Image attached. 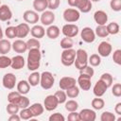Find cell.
<instances>
[{
    "instance_id": "ffe728a7",
    "label": "cell",
    "mask_w": 121,
    "mask_h": 121,
    "mask_svg": "<svg viewBox=\"0 0 121 121\" xmlns=\"http://www.w3.org/2000/svg\"><path fill=\"white\" fill-rule=\"evenodd\" d=\"M26 64V60L23 56L21 55H16L13 58H11V68L14 70H20L22 69Z\"/></svg>"
},
{
    "instance_id": "7c38bea8",
    "label": "cell",
    "mask_w": 121,
    "mask_h": 121,
    "mask_svg": "<svg viewBox=\"0 0 121 121\" xmlns=\"http://www.w3.org/2000/svg\"><path fill=\"white\" fill-rule=\"evenodd\" d=\"M112 44L106 41L101 42L97 47V52L100 57H109L112 53Z\"/></svg>"
},
{
    "instance_id": "db71d44e",
    "label": "cell",
    "mask_w": 121,
    "mask_h": 121,
    "mask_svg": "<svg viewBox=\"0 0 121 121\" xmlns=\"http://www.w3.org/2000/svg\"><path fill=\"white\" fill-rule=\"evenodd\" d=\"M67 119H68L69 121H79L78 112H77V111H75V112H70V113L68 114Z\"/></svg>"
},
{
    "instance_id": "f1b7e54d",
    "label": "cell",
    "mask_w": 121,
    "mask_h": 121,
    "mask_svg": "<svg viewBox=\"0 0 121 121\" xmlns=\"http://www.w3.org/2000/svg\"><path fill=\"white\" fill-rule=\"evenodd\" d=\"M40 78H41V74L39 72H33L32 74H30L28 76V83L30 86H37L38 84H40Z\"/></svg>"
},
{
    "instance_id": "8fae6325",
    "label": "cell",
    "mask_w": 121,
    "mask_h": 121,
    "mask_svg": "<svg viewBox=\"0 0 121 121\" xmlns=\"http://www.w3.org/2000/svg\"><path fill=\"white\" fill-rule=\"evenodd\" d=\"M59 105V102H58V99L57 97L54 95H47L45 98H44V101H43V107L46 111L48 112H51L53 110H55Z\"/></svg>"
},
{
    "instance_id": "6125c7cd",
    "label": "cell",
    "mask_w": 121,
    "mask_h": 121,
    "mask_svg": "<svg viewBox=\"0 0 121 121\" xmlns=\"http://www.w3.org/2000/svg\"><path fill=\"white\" fill-rule=\"evenodd\" d=\"M0 6H1V1H0Z\"/></svg>"
},
{
    "instance_id": "6da1fadb",
    "label": "cell",
    "mask_w": 121,
    "mask_h": 121,
    "mask_svg": "<svg viewBox=\"0 0 121 121\" xmlns=\"http://www.w3.org/2000/svg\"><path fill=\"white\" fill-rule=\"evenodd\" d=\"M41 59H42V53L40 51V48L29 49L27 54V60H26V65L28 70L30 71L37 70L40 67Z\"/></svg>"
},
{
    "instance_id": "603a6c76",
    "label": "cell",
    "mask_w": 121,
    "mask_h": 121,
    "mask_svg": "<svg viewBox=\"0 0 121 121\" xmlns=\"http://www.w3.org/2000/svg\"><path fill=\"white\" fill-rule=\"evenodd\" d=\"M30 34L32 35L33 38L36 39H41L45 35V29L43 26L40 25H34L31 28H30Z\"/></svg>"
},
{
    "instance_id": "4dcf8cb0",
    "label": "cell",
    "mask_w": 121,
    "mask_h": 121,
    "mask_svg": "<svg viewBox=\"0 0 121 121\" xmlns=\"http://www.w3.org/2000/svg\"><path fill=\"white\" fill-rule=\"evenodd\" d=\"M21 96H22V95L18 91L17 92H10L8 95V101L9 103H14V104L18 105V103L21 99Z\"/></svg>"
},
{
    "instance_id": "f6af8a7d",
    "label": "cell",
    "mask_w": 121,
    "mask_h": 121,
    "mask_svg": "<svg viewBox=\"0 0 121 121\" xmlns=\"http://www.w3.org/2000/svg\"><path fill=\"white\" fill-rule=\"evenodd\" d=\"M79 74L80 75H84V76H87V77H89V78H93V76H94V74H95V71H94V68H92V66L90 65H87V66H85L83 69H81V70H79Z\"/></svg>"
},
{
    "instance_id": "681fc988",
    "label": "cell",
    "mask_w": 121,
    "mask_h": 121,
    "mask_svg": "<svg viewBox=\"0 0 121 121\" xmlns=\"http://www.w3.org/2000/svg\"><path fill=\"white\" fill-rule=\"evenodd\" d=\"M47 1V8L50 10H55L59 8L60 0H46Z\"/></svg>"
},
{
    "instance_id": "ac0fdd59",
    "label": "cell",
    "mask_w": 121,
    "mask_h": 121,
    "mask_svg": "<svg viewBox=\"0 0 121 121\" xmlns=\"http://www.w3.org/2000/svg\"><path fill=\"white\" fill-rule=\"evenodd\" d=\"M30 32V27L27 23H21L16 26L17 38H26Z\"/></svg>"
},
{
    "instance_id": "5bb4252c",
    "label": "cell",
    "mask_w": 121,
    "mask_h": 121,
    "mask_svg": "<svg viewBox=\"0 0 121 121\" xmlns=\"http://www.w3.org/2000/svg\"><path fill=\"white\" fill-rule=\"evenodd\" d=\"M107 89H108V86H107L102 80L98 79V80L95 82V86H94V88H93V93H94V95H95V96L101 97V96L106 93Z\"/></svg>"
},
{
    "instance_id": "94428289",
    "label": "cell",
    "mask_w": 121,
    "mask_h": 121,
    "mask_svg": "<svg viewBox=\"0 0 121 121\" xmlns=\"http://www.w3.org/2000/svg\"><path fill=\"white\" fill-rule=\"evenodd\" d=\"M17 1H23V0H17Z\"/></svg>"
},
{
    "instance_id": "9c48e42d",
    "label": "cell",
    "mask_w": 121,
    "mask_h": 121,
    "mask_svg": "<svg viewBox=\"0 0 121 121\" xmlns=\"http://www.w3.org/2000/svg\"><path fill=\"white\" fill-rule=\"evenodd\" d=\"M2 84L6 89L11 90L15 87L16 84V77L12 73H7L4 75L2 79Z\"/></svg>"
},
{
    "instance_id": "f5cc1de1",
    "label": "cell",
    "mask_w": 121,
    "mask_h": 121,
    "mask_svg": "<svg viewBox=\"0 0 121 121\" xmlns=\"http://www.w3.org/2000/svg\"><path fill=\"white\" fill-rule=\"evenodd\" d=\"M48 119H49V121H64L65 117L63 116V114H61L60 112H55V113L51 114Z\"/></svg>"
},
{
    "instance_id": "44dd1931",
    "label": "cell",
    "mask_w": 121,
    "mask_h": 121,
    "mask_svg": "<svg viewBox=\"0 0 121 121\" xmlns=\"http://www.w3.org/2000/svg\"><path fill=\"white\" fill-rule=\"evenodd\" d=\"M12 17V11L8 5H1L0 6V21L6 22L10 20Z\"/></svg>"
},
{
    "instance_id": "d6986e66",
    "label": "cell",
    "mask_w": 121,
    "mask_h": 121,
    "mask_svg": "<svg viewBox=\"0 0 121 121\" xmlns=\"http://www.w3.org/2000/svg\"><path fill=\"white\" fill-rule=\"evenodd\" d=\"M77 81H78V86L81 90L89 91L91 89V78H89L87 76H84V75H79Z\"/></svg>"
},
{
    "instance_id": "52a82bcc",
    "label": "cell",
    "mask_w": 121,
    "mask_h": 121,
    "mask_svg": "<svg viewBox=\"0 0 121 121\" xmlns=\"http://www.w3.org/2000/svg\"><path fill=\"white\" fill-rule=\"evenodd\" d=\"M61 32L65 37L74 38L78 33V26L75 24H66L62 26Z\"/></svg>"
},
{
    "instance_id": "484cf974",
    "label": "cell",
    "mask_w": 121,
    "mask_h": 121,
    "mask_svg": "<svg viewBox=\"0 0 121 121\" xmlns=\"http://www.w3.org/2000/svg\"><path fill=\"white\" fill-rule=\"evenodd\" d=\"M30 90V85L27 80H20L17 83V91L21 95H26L28 94Z\"/></svg>"
},
{
    "instance_id": "91938a15",
    "label": "cell",
    "mask_w": 121,
    "mask_h": 121,
    "mask_svg": "<svg viewBox=\"0 0 121 121\" xmlns=\"http://www.w3.org/2000/svg\"><path fill=\"white\" fill-rule=\"evenodd\" d=\"M91 1H93V2H99L100 0H91Z\"/></svg>"
},
{
    "instance_id": "9a60e30c",
    "label": "cell",
    "mask_w": 121,
    "mask_h": 121,
    "mask_svg": "<svg viewBox=\"0 0 121 121\" xmlns=\"http://www.w3.org/2000/svg\"><path fill=\"white\" fill-rule=\"evenodd\" d=\"M94 20L97 26H104L108 22V15L104 10H96L94 13Z\"/></svg>"
},
{
    "instance_id": "1f68e13d",
    "label": "cell",
    "mask_w": 121,
    "mask_h": 121,
    "mask_svg": "<svg viewBox=\"0 0 121 121\" xmlns=\"http://www.w3.org/2000/svg\"><path fill=\"white\" fill-rule=\"evenodd\" d=\"M91 104H92L93 109L99 111V110H101V109H103V108H104V106H105V101H104L102 98H100V97L96 96L95 98H94V99L92 100Z\"/></svg>"
},
{
    "instance_id": "8992f818",
    "label": "cell",
    "mask_w": 121,
    "mask_h": 121,
    "mask_svg": "<svg viewBox=\"0 0 121 121\" xmlns=\"http://www.w3.org/2000/svg\"><path fill=\"white\" fill-rule=\"evenodd\" d=\"M80 37L83 42H85L87 43H91L95 42V33L91 27L85 26L82 28V30L80 32Z\"/></svg>"
},
{
    "instance_id": "e575fe53",
    "label": "cell",
    "mask_w": 121,
    "mask_h": 121,
    "mask_svg": "<svg viewBox=\"0 0 121 121\" xmlns=\"http://www.w3.org/2000/svg\"><path fill=\"white\" fill-rule=\"evenodd\" d=\"M74 45V42L72 38L69 37H64L61 39L60 41V47L62 49H68V48H72Z\"/></svg>"
},
{
    "instance_id": "60d3db41",
    "label": "cell",
    "mask_w": 121,
    "mask_h": 121,
    "mask_svg": "<svg viewBox=\"0 0 121 121\" xmlns=\"http://www.w3.org/2000/svg\"><path fill=\"white\" fill-rule=\"evenodd\" d=\"M5 35L7 36V38L9 39H14L17 37V33H16V26H8L5 29Z\"/></svg>"
},
{
    "instance_id": "c3c4849f",
    "label": "cell",
    "mask_w": 121,
    "mask_h": 121,
    "mask_svg": "<svg viewBox=\"0 0 121 121\" xmlns=\"http://www.w3.org/2000/svg\"><path fill=\"white\" fill-rule=\"evenodd\" d=\"M112 60L115 62L117 65L121 64V49H116L113 51L112 54Z\"/></svg>"
},
{
    "instance_id": "cb8c5ba5",
    "label": "cell",
    "mask_w": 121,
    "mask_h": 121,
    "mask_svg": "<svg viewBox=\"0 0 121 121\" xmlns=\"http://www.w3.org/2000/svg\"><path fill=\"white\" fill-rule=\"evenodd\" d=\"M46 36L49 38V39H52V40H55L57 39L59 36H60V30L59 28V26H55V25H50L48 26L46 31Z\"/></svg>"
},
{
    "instance_id": "bcb514c9",
    "label": "cell",
    "mask_w": 121,
    "mask_h": 121,
    "mask_svg": "<svg viewBox=\"0 0 121 121\" xmlns=\"http://www.w3.org/2000/svg\"><path fill=\"white\" fill-rule=\"evenodd\" d=\"M19 106L17 104H14V103H9L8 104L6 110H7V112L10 115V114H14V113H18L19 112Z\"/></svg>"
},
{
    "instance_id": "6f0895ef",
    "label": "cell",
    "mask_w": 121,
    "mask_h": 121,
    "mask_svg": "<svg viewBox=\"0 0 121 121\" xmlns=\"http://www.w3.org/2000/svg\"><path fill=\"white\" fill-rule=\"evenodd\" d=\"M67 2H68V5H69L70 7L75 8V7H76V4H77V2H78V0H67Z\"/></svg>"
},
{
    "instance_id": "b9f144b4",
    "label": "cell",
    "mask_w": 121,
    "mask_h": 121,
    "mask_svg": "<svg viewBox=\"0 0 121 121\" xmlns=\"http://www.w3.org/2000/svg\"><path fill=\"white\" fill-rule=\"evenodd\" d=\"M11 64V59L7 57L6 55H2L0 56V68L1 69H5L9 66H10Z\"/></svg>"
},
{
    "instance_id": "277c9868",
    "label": "cell",
    "mask_w": 121,
    "mask_h": 121,
    "mask_svg": "<svg viewBox=\"0 0 121 121\" xmlns=\"http://www.w3.org/2000/svg\"><path fill=\"white\" fill-rule=\"evenodd\" d=\"M55 82V78L52 75V73L48 72V71H44L41 74V78H40V85L43 89L44 90H49L53 87Z\"/></svg>"
},
{
    "instance_id": "7bdbcfd3",
    "label": "cell",
    "mask_w": 121,
    "mask_h": 121,
    "mask_svg": "<svg viewBox=\"0 0 121 121\" xmlns=\"http://www.w3.org/2000/svg\"><path fill=\"white\" fill-rule=\"evenodd\" d=\"M57 99H58V102L59 104H62V103H65L66 99H67V95H66V93L63 91V90H60V91H57L54 95Z\"/></svg>"
},
{
    "instance_id": "ab89813d",
    "label": "cell",
    "mask_w": 121,
    "mask_h": 121,
    "mask_svg": "<svg viewBox=\"0 0 121 121\" xmlns=\"http://www.w3.org/2000/svg\"><path fill=\"white\" fill-rule=\"evenodd\" d=\"M19 115H20L21 119H23V120H28V119H31L33 117V115L31 113V111L29 110L28 107L22 109L19 112Z\"/></svg>"
},
{
    "instance_id": "f907efd6",
    "label": "cell",
    "mask_w": 121,
    "mask_h": 121,
    "mask_svg": "<svg viewBox=\"0 0 121 121\" xmlns=\"http://www.w3.org/2000/svg\"><path fill=\"white\" fill-rule=\"evenodd\" d=\"M112 94L116 96V97H119L121 96V84L120 83H115L113 84L112 88Z\"/></svg>"
},
{
    "instance_id": "3957f363",
    "label": "cell",
    "mask_w": 121,
    "mask_h": 121,
    "mask_svg": "<svg viewBox=\"0 0 121 121\" xmlns=\"http://www.w3.org/2000/svg\"><path fill=\"white\" fill-rule=\"evenodd\" d=\"M76 58V50L73 48H68V49H63L61 56H60V61L62 65L64 66H71L74 64Z\"/></svg>"
},
{
    "instance_id": "d4e9b609",
    "label": "cell",
    "mask_w": 121,
    "mask_h": 121,
    "mask_svg": "<svg viewBox=\"0 0 121 121\" xmlns=\"http://www.w3.org/2000/svg\"><path fill=\"white\" fill-rule=\"evenodd\" d=\"M29 110L31 111V113H32L33 117H38L41 114H43V112L44 111V107L41 103H33L29 107Z\"/></svg>"
},
{
    "instance_id": "2e32d148",
    "label": "cell",
    "mask_w": 121,
    "mask_h": 121,
    "mask_svg": "<svg viewBox=\"0 0 121 121\" xmlns=\"http://www.w3.org/2000/svg\"><path fill=\"white\" fill-rule=\"evenodd\" d=\"M79 12L87 13L92 9V1L91 0H78L76 7Z\"/></svg>"
},
{
    "instance_id": "9f6ffc18",
    "label": "cell",
    "mask_w": 121,
    "mask_h": 121,
    "mask_svg": "<svg viewBox=\"0 0 121 121\" xmlns=\"http://www.w3.org/2000/svg\"><path fill=\"white\" fill-rule=\"evenodd\" d=\"M114 112L118 115H121V102H118L114 107Z\"/></svg>"
},
{
    "instance_id": "7dc6e473",
    "label": "cell",
    "mask_w": 121,
    "mask_h": 121,
    "mask_svg": "<svg viewBox=\"0 0 121 121\" xmlns=\"http://www.w3.org/2000/svg\"><path fill=\"white\" fill-rule=\"evenodd\" d=\"M110 7L113 11L121 10V0H111Z\"/></svg>"
},
{
    "instance_id": "74e56055",
    "label": "cell",
    "mask_w": 121,
    "mask_h": 121,
    "mask_svg": "<svg viewBox=\"0 0 121 121\" xmlns=\"http://www.w3.org/2000/svg\"><path fill=\"white\" fill-rule=\"evenodd\" d=\"M99 79L102 80L108 86V88L111 87L112 84V82H113V78H112V76L110 73H104V74H102Z\"/></svg>"
},
{
    "instance_id": "ee69618b",
    "label": "cell",
    "mask_w": 121,
    "mask_h": 121,
    "mask_svg": "<svg viewBox=\"0 0 121 121\" xmlns=\"http://www.w3.org/2000/svg\"><path fill=\"white\" fill-rule=\"evenodd\" d=\"M115 115L114 113L111 112H103L100 115V120L101 121H114Z\"/></svg>"
},
{
    "instance_id": "f35d334b",
    "label": "cell",
    "mask_w": 121,
    "mask_h": 121,
    "mask_svg": "<svg viewBox=\"0 0 121 121\" xmlns=\"http://www.w3.org/2000/svg\"><path fill=\"white\" fill-rule=\"evenodd\" d=\"M26 43V46H27V50L32 49V48H40L41 46V43L39 42L38 39L36 38H30L27 40Z\"/></svg>"
},
{
    "instance_id": "5b68a950",
    "label": "cell",
    "mask_w": 121,
    "mask_h": 121,
    "mask_svg": "<svg viewBox=\"0 0 121 121\" xmlns=\"http://www.w3.org/2000/svg\"><path fill=\"white\" fill-rule=\"evenodd\" d=\"M63 19L65 22L67 23H75L77 22L79 17H80V13L78 9H72V8H68L63 11Z\"/></svg>"
},
{
    "instance_id": "d590c367",
    "label": "cell",
    "mask_w": 121,
    "mask_h": 121,
    "mask_svg": "<svg viewBox=\"0 0 121 121\" xmlns=\"http://www.w3.org/2000/svg\"><path fill=\"white\" fill-rule=\"evenodd\" d=\"M78 108V103L74 100V99H71V100H68V101H65V110L68 111V112H75L77 111Z\"/></svg>"
},
{
    "instance_id": "30bf717a",
    "label": "cell",
    "mask_w": 121,
    "mask_h": 121,
    "mask_svg": "<svg viewBox=\"0 0 121 121\" xmlns=\"http://www.w3.org/2000/svg\"><path fill=\"white\" fill-rule=\"evenodd\" d=\"M79 121H95L96 118V113L91 109H82L78 112Z\"/></svg>"
},
{
    "instance_id": "ba28073f",
    "label": "cell",
    "mask_w": 121,
    "mask_h": 121,
    "mask_svg": "<svg viewBox=\"0 0 121 121\" xmlns=\"http://www.w3.org/2000/svg\"><path fill=\"white\" fill-rule=\"evenodd\" d=\"M23 19L25 20L26 23L27 24H31V25H36V23H38V21L40 20V16L38 14L37 11L35 10H26L23 14Z\"/></svg>"
},
{
    "instance_id": "4fadbf2b",
    "label": "cell",
    "mask_w": 121,
    "mask_h": 121,
    "mask_svg": "<svg viewBox=\"0 0 121 121\" xmlns=\"http://www.w3.org/2000/svg\"><path fill=\"white\" fill-rule=\"evenodd\" d=\"M40 20L43 26H50L55 21V14L52 10H44L42 12Z\"/></svg>"
},
{
    "instance_id": "4316f807",
    "label": "cell",
    "mask_w": 121,
    "mask_h": 121,
    "mask_svg": "<svg viewBox=\"0 0 121 121\" xmlns=\"http://www.w3.org/2000/svg\"><path fill=\"white\" fill-rule=\"evenodd\" d=\"M33 8L37 12H43L47 9V1L46 0H34Z\"/></svg>"
},
{
    "instance_id": "d6a6232c",
    "label": "cell",
    "mask_w": 121,
    "mask_h": 121,
    "mask_svg": "<svg viewBox=\"0 0 121 121\" xmlns=\"http://www.w3.org/2000/svg\"><path fill=\"white\" fill-rule=\"evenodd\" d=\"M66 92V95L68 96V97H70V98H76L78 95H79V88L78 87V86H76V85H74V86H72V87H70V88H68L67 90H65Z\"/></svg>"
},
{
    "instance_id": "7402d4cb",
    "label": "cell",
    "mask_w": 121,
    "mask_h": 121,
    "mask_svg": "<svg viewBox=\"0 0 121 121\" xmlns=\"http://www.w3.org/2000/svg\"><path fill=\"white\" fill-rule=\"evenodd\" d=\"M11 48L16 52V53H25L27 50V46H26V43L24 42L23 40L19 39V40H15L12 43H11Z\"/></svg>"
},
{
    "instance_id": "83f0119b",
    "label": "cell",
    "mask_w": 121,
    "mask_h": 121,
    "mask_svg": "<svg viewBox=\"0 0 121 121\" xmlns=\"http://www.w3.org/2000/svg\"><path fill=\"white\" fill-rule=\"evenodd\" d=\"M11 49V43L9 40L2 39L0 40V54L6 55L8 54Z\"/></svg>"
},
{
    "instance_id": "f546056e",
    "label": "cell",
    "mask_w": 121,
    "mask_h": 121,
    "mask_svg": "<svg viewBox=\"0 0 121 121\" xmlns=\"http://www.w3.org/2000/svg\"><path fill=\"white\" fill-rule=\"evenodd\" d=\"M106 28H107L108 33L111 34V35H116V34L119 33V30H120L119 25L116 22H112V23L108 24L106 26Z\"/></svg>"
},
{
    "instance_id": "7a4b0ae2",
    "label": "cell",
    "mask_w": 121,
    "mask_h": 121,
    "mask_svg": "<svg viewBox=\"0 0 121 121\" xmlns=\"http://www.w3.org/2000/svg\"><path fill=\"white\" fill-rule=\"evenodd\" d=\"M74 64L76 68H78V70H81L88 65V54L86 50L79 48L76 51V58Z\"/></svg>"
},
{
    "instance_id": "836d02e7",
    "label": "cell",
    "mask_w": 121,
    "mask_h": 121,
    "mask_svg": "<svg viewBox=\"0 0 121 121\" xmlns=\"http://www.w3.org/2000/svg\"><path fill=\"white\" fill-rule=\"evenodd\" d=\"M95 36H98V37H100V38H106V37L109 35L105 25H104V26H97L95 27Z\"/></svg>"
},
{
    "instance_id": "8d00e7d4",
    "label": "cell",
    "mask_w": 121,
    "mask_h": 121,
    "mask_svg": "<svg viewBox=\"0 0 121 121\" xmlns=\"http://www.w3.org/2000/svg\"><path fill=\"white\" fill-rule=\"evenodd\" d=\"M88 62L90 63L91 66H94V67L98 66L101 62V58L97 54H93L90 56V58H88Z\"/></svg>"
},
{
    "instance_id": "e0dca14e",
    "label": "cell",
    "mask_w": 121,
    "mask_h": 121,
    "mask_svg": "<svg viewBox=\"0 0 121 121\" xmlns=\"http://www.w3.org/2000/svg\"><path fill=\"white\" fill-rule=\"evenodd\" d=\"M76 78H72V77H63L60 79V82H59V86L61 90L65 91L67 90L68 88L76 85Z\"/></svg>"
},
{
    "instance_id": "816d5d0a",
    "label": "cell",
    "mask_w": 121,
    "mask_h": 121,
    "mask_svg": "<svg viewBox=\"0 0 121 121\" xmlns=\"http://www.w3.org/2000/svg\"><path fill=\"white\" fill-rule=\"evenodd\" d=\"M18 106H19V108H21V109L27 108V107L29 106V99H28L26 96H25L24 95H22L21 99H20V101H19V103H18Z\"/></svg>"
},
{
    "instance_id": "11a10c76",
    "label": "cell",
    "mask_w": 121,
    "mask_h": 121,
    "mask_svg": "<svg viewBox=\"0 0 121 121\" xmlns=\"http://www.w3.org/2000/svg\"><path fill=\"white\" fill-rule=\"evenodd\" d=\"M9 121H20L21 117L18 113H14V114H10V116L9 117Z\"/></svg>"
},
{
    "instance_id": "680465c9",
    "label": "cell",
    "mask_w": 121,
    "mask_h": 121,
    "mask_svg": "<svg viewBox=\"0 0 121 121\" xmlns=\"http://www.w3.org/2000/svg\"><path fill=\"white\" fill-rule=\"evenodd\" d=\"M3 36H4V33H3V30H2V27L0 26V40L3 39Z\"/></svg>"
}]
</instances>
